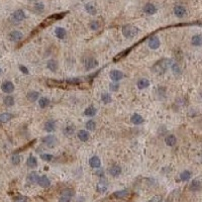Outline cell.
<instances>
[{"label": "cell", "instance_id": "cell-1", "mask_svg": "<svg viewBox=\"0 0 202 202\" xmlns=\"http://www.w3.org/2000/svg\"><path fill=\"white\" fill-rule=\"evenodd\" d=\"M172 64H173V61H172L171 59L163 58L153 66V71L159 75H163L164 73L171 67Z\"/></svg>", "mask_w": 202, "mask_h": 202}, {"label": "cell", "instance_id": "cell-2", "mask_svg": "<svg viewBox=\"0 0 202 202\" xmlns=\"http://www.w3.org/2000/svg\"><path fill=\"white\" fill-rule=\"evenodd\" d=\"M139 32V29L131 24H126L122 27V35L124 38L126 39H133L134 36H137Z\"/></svg>", "mask_w": 202, "mask_h": 202}, {"label": "cell", "instance_id": "cell-3", "mask_svg": "<svg viewBox=\"0 0 202 202\" xmlns=\"http://www.w3.org/2000/svg\"><path fill=\"white\" fill-rule=\"evenodd\" d=\"M42 142H43V144H45L47 146H49V148H54V146H56V145L58 144L57 138L53 134L47 135V137H45L42 139Z\"/></svg>", "mask_w": 202, "mask_h": 202}, {"label": "cell", "instance_id": "cell-4", "mask_svg": "<svg viewBox=\"0 0 202 202\" xmlns=\"http://www.w3.org/2000/svg\"><path fill=\"white\" fill-rule=\"evenodd\" d=\"M24 18H25V13L23 10H21V9H18L11 14V20L15 23H20V21L24 20Z\"/></svg>", "mask_w": 202, "mask_h": 202}, {"label": "cell", "instance_id": "cell-5", "mask_svg": "<svg viewBox=\"0 0 202 202\" xmlns=\"http://www.w3.org/2000/svg\"><path fill=\"white\" fill-rule=\"evenodd\" d=\"M148 45H149V47L152 50H157L159 49L160 46H161V40L160 39L158 38L157 35H153L150 36L148 40Z\"/></svg>", "mask_w": 202, "mask_h": 202}, {"label": "cell", "instance_id": "cell-6", "mask_svg": "<svg viewBox=\"0 0 202 202\" xmlns=\"http://www.w3.org/2000/svg\"><path fill=\"white\" fill-rule=\"evenodd\" d=\"M109 77L113 82H118V81L123 79L124 75L122 72L119 71V70H112V71H110L109 73Z\"/></svg>", "mask_w": 202, "mask_h": 202}, {"label": "cell", "instance_id": "cell-7", "mask_svg": "<svg viewBox=\"0 0 202 202\" xmlns=\"http://www.w3.org/2000/svg\"><path fill=\"white\" fill-rule=\"evenodd\" d=\"M8 39L11 40V42H14V43L20 42V40L23 39V34L19 31H12L9 34Z\"/></svg>", "mask_w": 202, "mask_h": 202}, {"label": "cell", "instance_id": "cell-8", "mask_svg": "<svg viewBox=\"0 0 202 202\" xmlns=\"http://www.w3.org/2000/svg\"><path fill=\"white\" fill-rule=\"evenodd\" d=\"M173 12H174V14L177 17L182 18V17H184L186 15L187 10H186V8L183 5H176V6H174Z\"/></svg>", "mask_w": 202, "mask_h": 202}, {"label": "cell", "instance_id": "cell-9", "mask_svg": "<svg viewBox=\"0 0 202 202\" xmlns=\"http://www.w3.org/2000/svg\"><path fill=\"white\" fill-rule=\"evenodd\" d=\"M84 64H85V68L86 70H91V69H94L96 68L98 66V62L96 59L94 58H87L85 59V61H84Z\"/></svg>", "mask_w": 202, "mask_h": 202}, {"label": "cell", "instance_id": "cell-10", "mask_svg": "<svg viewBox=\"0 0 202 202\" xmlns=\"http://www.w3.org/2000/svg\"><path fill=\"white\" fill-rule=\"evenodd\" d=\"M14 85L12 82H10V81H5V82L2 83L1 85V89L4 93H12L14 91Z\"/></svg>", "mask_w": 202, "mask_h": 202}, {"label": "cell", "instance_id": "cell-11", "mask_svg": "<svg viewBox=\"0 0 202 202\" xmlns=\"http://www.w3.org/2000/svg\"><path fill=\"white\" fill-rule=\"evenodd\" d=\"M144 12L146 14V15H154L157 12V8L156 6L153 4V3H146V4L144 6Z\"/></svg>", "mask_w": 202, "mask_h": 202}, {"label": "cell", "instance_id": "cell-12", "mask_svg": "<svg viewBox=\"0 0 202 202\" xmlns=\"http://www.w3.org/2000/svg\"><path fill=\"white\" fill-rule=\"evenodd\" d=\"M109 174L112 176V177H118L121 174V167L119 165H112L111 167L109 168Z\"/></svg>", "mask_w": 202, "mask_h": 202}, {"label": "cell", "instance_id": "cell-13", "mask_svg": "<svg viewBox=\"0 0 202 202\" xmlns=\"http://www.w3.org/2000/svg\"><path fill=\"white\" fill-rule=\"evenodd\" d=\"M43 128H45V130L47 131V133H53V131H55V130H56V121L53 119L46 121Z\"/></svg>", "mask_w": 202, "mask_h": 202}, {"label": "cell", "instance_id": "cell-14", "mask_svg": "<svg viewBox=\"0 0 202 202\" xmlns=\"http://www.w3.org/2000/svg\"><path fill=\"white\" fill-rule=\"evenodd\" d=\"M130 121H131V123L135 124V126H138V124L144 123L145 119H144V117L141 114H138V113H134L130 117Z\"/></svg>", "mask_w": 202, "mask_h": 202}, {"label": "cell", "instance_id": "cell-15", "mask_svg": "<svg viewBox=\"0 0 202 202\" xmlns=\"http://www.w3.org/2000/svg\"><path fill=\"white\" fill-rule=\"evenodd\" d=\"M38 184L40 187H43V188H47V187L51 186V181L46 175H43V176H40V177H39V181H38Z\"/></svg>", "mask_w": 202, "mask_h": 202}, {"label": "cell", "instance_id": "cell-16", "mask_svg": "<svg viewBox=\"0 0 202 202\" xmlns=\"http://www.w3.org/2000/svg\"><path fill=\"white\" fill-rule=\"evenodd\" d=\"M89 165L91 166V168H94V169H97L101 166V161L99 159V157L97 156H93L90 158L89 160Z\"/></svg>", "mask_w": 202, "mask_h": 202}, {"label": "cell", "instance_id": "cell-17", "mask_svg": "<svg viewBox=\"0 0 202 202\" xmlns=\"http://www.w3.org/2000/svg\"><path fill=\"white\" fill-rule=\"evenodd\" d=\"M165 142L168 146H174L177 144V138L174 134H169L165 138Z\"/></svg>", "mask_w": 202, "mask_h": 202}, {"label": "cell", "instance_id": "cell-18", "mask_svg": "<svg viewBox=\"0 0 202 202\" xmlns=\"http://www.w3.org/2000/svg\"><path fill=\"white\" fill-rule=\"evenodd\" d=\"M96 113H97V109L92 105L88 106V107L84 110V115L88 116V117H93L96 115Z\"/></svg>", "mask_w": 202, "mask_h": 202}, {"label": "cell", "instance_id": "cell-19", "mask_svg": "<svg viewBox=\"0 0 202 202\" xmlns=\"http://www.w3.org/2000/svg\"><path fill=\"white\" fill-rule=\"evenodd\" d=\"M77 135H78V138L82 142H87L90 138L89 133H88V131L85 130H80L78 131V134H77Z\"/></svg>", "mask_w": 202, "mask_h": 202}, {"label": "cell", "instance_id": "cell-20", "mask_svg": "<svg viewBox=\"0 0 202 202\" xmlns=\"http://www.w3.org/2000/svg\"><path fill=\"white\" fill-rule=\"evenodd\" d=\"M55 35H56V36L58 39H65L66 35H67V31H66V29L64 27H58L55 28Z\"/></svg>", "mask_w": 202, "mask_h": 202}, {"label": "cell", "instance_id": "cell-21", "mask_svg": "<svg viewBox=\"0 0 202 202\" xmlns=\"http://www.w3.org/2000/svg\"><path fill=\"white\" fill-rule=\"evenodd\" d=\"M47 69H49V70H51L52 72H57L58 67H59L58 62L55 60V59H51V60L47 61Z\"/></svg>", "mask_w": 202, "mask_h": 202}, {"label": "cell", "instance_id": "cell-22", "mask_svg": "<svg viewBox=\"0 0 202 202\" xmlns=\"http://www.w3.org/2000/svg\"><path fill=\"white\" fill-rule=\"evenodd\" d=\"M39 176L38 175V173L36 172H31V173H29L27 175V182L28 183H31V184H35V183H38L39 181Z\"/></svg>", "mask_w": 202, "mask_h": 202}, {"label": "cell", "instance_id": "cell-23", "mask_svg": "<svg viewBox=\"0 0 202 202\" xmlns=\"http://www.w3.org/2000/svg\"><path fill=\"white\" fill-rule=\"evenodd\" d=\"M191 43L194 47H199L202 45V35H194L191 38Z\"/></svg>", "mask_w": 202, "mask_h": 202}, {"label": "cell", "instance_id": "cell-24", "mask_svg": "<svg viewBox=\"0 0 202 202\" xmlns=\"http://www.w3.org/2000/svg\"><path fill=\"white\" fill-rule=\"evenodd\" d=\"M137 86L138 89H146V88H148L150 86V81L148 79H145V78H142V79H139L138 81V83H137Z\"/></svg>", "mask_w": 202, "mask_h": 202}, {"label": "cell", "instance_id": "cell-25", "mask_svg": "<svg viewBox=\"0 0 202 202\" xmlns=\"http://www.w3.org/2000/svg\"><path fill=\"white\" fill-rule=\"evenodd\" d=\"M27 165L28 168H31V169L35 168L38 166V160H36V158L34 156H29L27 160Z\"/></svg>", "mask_w": 202, "mask_h": 202}, {"label": "cell", "instance_id": "cell-26", "mask_svg": "<svg viewBox=\"0 0 202 202\" xmlns=\"http://www.w3.org/2000/svg\"><path fill=\"white\" fill-rule=\"evenodd\" d=\"M27 97L31 102H35L38 100V99H39V93L38 91H29L27 95Z\"/></svg>", "mask_w": 202, "mask_h": 202}, {"label": "cell", "instance_id": "cell-27", "mask_svg": "<svg viewBox=\"0 0 202 202\" xmlns=\"http://www.w3.org/2000/svg\"><path fill=\"white\" fill-rule=\"evenodd\" d=\"M201 189V182L200 180L194 179L190 184V190L191 191H198Z\"/></svg>", "mask_w": 202, "mask_h": 202}, {"label": "cell", "instance_id": "cell-28", "mask_svg": "<svg viewBox=\"0 0 202 202\" xmlns=\"http://www.w3.org/2000/svg\"><path fill=\"white\" fill-rule=\"evenodd\" d=\"M12 118H13V115L11 113H8V112L2 113V114H0V123H6Z\"/></svg>", "mask_w": 202, "mask_h": 202}, {"label": "cell", "instance_id": "cell-29", "mask_svg": "<svg viewBox=\"0 0 202 202\" xmlns=\"http://www.w3.org/2000/svg\"><path fill=\"white\" fill-rule=\"evenodd\" d=\"M64 134L65 135H72L73 134H74V131H75V126H73L72 123H69L67 124L65 127H64Z\"/></svg>", "mask_w": 202, "mask_h": 202}, {"label": "cell", "instance_id": "cell-30", "mask_svg": "<svg viewBox=\"0 0 202 202\" xmlns=\"http://www.w3.org/2000/svg\"><path fill=\"white\" fill-rule=\"evenodd\" d=\"M85 10L87 11V13H89L90 15H95L97 13V9L95 8V6L91 3H87L85 4Z\"/></svg>", "mask_w": 202, "mask_h": 202}, {"label": "cell", "instance_id": "cell-31", "mask_svg": "<svg viewBox=\"0 0 202 202\" xmlns=\"http://www.w3.org/2000/svg\"><path fill=\"white\" fill-rule=\"evenodd\" d=\"M50 103H51V101H50V99L47 98V97H40L39 99V105L42 108H46V107H47V106L50 105Z\"/></svg>", "mask_w": 202, "mask_h": 202}, {"label": "cell", "instance_id": "cell-32", "mask_svg": "<svg viewBox=\"0 0 202 202\" xmlns=\"http://www.w3.org/2000/svg\"><path fill=\"white\" fill-rule=\"evenodd\" d=\"M106 189H107V183H106L105 181H103V180L99 181V183L97 184V191H98V192L103 193L106 191Z\"/></svg>", "mask_w": 202, "mask_h": 202}, {"label": "cell", "instance_id": "cell-33", "mask_svg": "<svg viewBox=\"0 0 202 202\" xmlns=\"http://www.w3.org/2000/svg\"><path fill=\"white\" fill-rule=\"evenodd\" d=\"M3 103H4V105H6L7 107H11V106H13L14 103H15V101H14V98L12 96H6L3 99Z\"/></svg>", "mask_w": 202, "mask_h": 202}, {"label": "cell", "instance_id": "cell-34", "mask_svg": "<svg viewBox=\"0 0 202 202\" xmlns=\"http://www.w3.org/2000/svg\"><path fill=\"white\" fill-rule=\"evenodd\" d=\"M191 178V172L188 170L183 171L181 174H180V180L181 181H188Z\"/></svg>", "mask_w": 202, "mask_h": 202}, {"label": "cell", "instance_id": "cell-35", "mask_svg": "<svg viewBox=\"0 0 202 202\" xmlns=\"http://www.w3.org/2000/svg\"><path fill=\"white\" fill-rule=\"evenodd\" d=\"M34 9L36 13H42L45 9V4L43 2H36L34 5Z\"/></svg>", "mask_w": 202, "mask_h": 202}, {"label": "cell", "instance_id": "cell-36", "mask_svg": "<svg viewBox=\"0 0 202 202\" xmlns=\"http://www.w3.org/2000/svg\"><path fill=\"white\" fill-rule=\"evenodd\" d=\"M101 100L103 101L105 104H107V103H110V102L112 101V97L109 93L104 92V93H102V95H101Z\"/></svg>", "mask_w": 202, "mask_h": 202}, {"label": "cell", "instance_id": "cell-37", "mask_svg": "<svg viewBox=\"0 0 202 202\" xmlns=\"http://www.w3.org/2000/svg\"><path fill=\"white\" fill-rule=\"evenodd\" d=\"M171 69H172V71H173V73L175 75L181 74V67H180L179 64L174 63V62H173V64H172V66H171Z\"/></svg>", "mask_w": 202, "mask_h": 202}, {"label": "cell", "instance_id": "cell-38", "mask_svg": "<svg viewBox=\"0 0 202 202\" xmlns=\"http://www.w3.org/2000/svg\"><path fill=\"white\" fill-rule=\"evenodd\" d=\"M86 128L90 131L95 130H96V122L94 120H88L86 122Z\"/></svg>", "mask_w": 202, "mask_h": 202}, {"label": "cell", "instance_id": "cell-39", "mask_svg": "<svg viewBox=\"0 0 202 202\" xmlns=\"http://www.w3.org/2000/svg\"><path fill=\"white\" fill-rule=\"evenodd\" d=\"M127 190H120V191H117V192H115L113 195H114L116 198H123V197H126L127 196Z\"/></svg>", "mask_w": 202, "mask_h": 202}, {"label": "cell", "instance_id": "cell-40", "mask_svg": "<svg viewBox=\"0 0 202 202\" xmlns=\"http://www.w3.org/2000/svg\"><path fill=\"white\" fill-rule=\"evenodd\" d=\"M89 27L92 31H98L99 27H100V23H99V21L97 20H92L89 23Z\"/></svg>", "mask_w": 202, "mask_h": 202}, {"label": "cell", "instance_id": "cell-41", "mask_svg": "<svg viewBox=\"0 0 202 202\" xmlns=\"http://www.w3.org/2000/svg\"><path fill=\"white\" fill-rule=\"evenodd\" d=\"M73 195H74V192L71 189H66L62 192V196L63 197H67V198H71Z\"/></svg>", "mask_w": 202, "mask_h": 202}, {"label": "cell", "instance_id": "cell-42", "mask_svg": "<svg viewBox=\"0 0 202 202\" xmlns=\"http://www.w3.org/2000/svg\"><path fill=\"white\" fill-rule=\"evenodd\" d=\"M11 163L13 165H18L20 163V156L17 155V154H14L11 157Z\"/></svg>", "mask_w": 202, "mask_h": 202}, {"label": "cell", "instance_id": "cell-43", "mask_svg": "<svg viewBox=\"0 0 202 202\" xmlns=\"http://www.w3.org/2000/svg\"><path fill=\"white\" fill-rule=\"evenodd\" d=\"M40 158H42L43 161H46V162H51L53 160V155H51V154H42L40 155Z\"/></svg>", "mask_w": 202, "mask_h": 202}, {"label": "cell", "instance_id": "cell-44", "mask_svg": "<svg viewBox=\"0 0 202 202\" xmlns=\"http://www.w3.org/2000/svg\"><path fill=\"white\" fill-rule=\"evenodd\" d=\"M109 88H110V91H117L119 89V85H118V83H110V85H109Z\"/></svg>", "mask_w": 202, "mask_h": 202}, {"label": "cell", "instance_id": "cell-45", "mask_svg": "<svg viewBox=\"0 0 202 202\" xmlns=\"http://www.w3.org/2000/svg\"><path fill=\"white\" fill-rule=\"evenodd\" d=\"M18 68H19V70L21 71V73H23V74H25V75H27L28 74V69L25 67V66H23V65H19L18 66Z\"/></svg>", "mask_w": 202, "mask_h": 202}, {"label": "cell", "instance_id": "cell-46", "mask_svg": "<svg viewBox=\"0 0 202 202\" xmlns=\"http://www.w3.org/2000/svg\"><path fill=\"white\" fill-rule=\"evenodd\" d=\"M161 199H162V197H161V196H159V195H158V196H155V197H153L152 199H150V200L149 202H160V201H161Z\"/></svg>", "mask_w": 202, "mask_h": 202}, {"label": "cell", "instance_id": "cell-47", "mask_svg": "<svg viewBox=\"0 0 202 202\" xmlns=\"http://www.w3.org/2000/svg\"><path fill=\"white\" fill-rule=\"evenodd\" d=\"M59 202H71L70 200V198H67V197H63L62 196L60 199H59Z\"/></svg>", "mask_w": 202, "mask_h": 202}, {"label": "cell", "instance_id": "cell-48", "mask_svg": "<svg viewBox=\"0 0 202 202\" xmlns=\"http://www.w3.org/2000/svg\"><path fill=\"white\" fill-rule=\"evenodd\" d=\"M27 198L23 197V196H20V197H18V198H17L15 202H27Z\"/></svg>", "mask_w": 202, "mask_h": 202}, {"label": "cell", "instance_id": "cell-49", "mask_svg": "<svg viewBox=\"0 0 202 202\" xmlns=\"http://www.w3.org/2000/svg\"><path fill=\"white\" fill-rule=\"evenodd\" d=\"M1 72H2V71H1V69H0V75H1Z\"/></svg>", "mask_w": 202, "mask_h": 202}]
</instances>
